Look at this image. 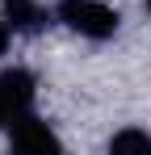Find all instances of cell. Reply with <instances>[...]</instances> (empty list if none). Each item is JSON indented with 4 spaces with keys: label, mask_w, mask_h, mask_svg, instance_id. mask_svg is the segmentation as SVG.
I'll list each match as a JSON object with an SVG mask.
<instances>
[{
    "label": "cell",
    "mask_w": 151,
    "mask_h": 155,
    "mask_svg": "<svg viewBox=\"0 0 151 155\" xmlns=\"http://www.w3.org/2000/svg\"><path fill=\"white\" fill-rule=\"evenodd\" d=\"M55 21L84 42H109L122 29L118 8L105 0H55Z\"/></svg>",
    "instance_id": "cell-1"
},
{
    "label": "cell",
    "mask_w": 151,
    "mask_h": 155,
    "mask_svg": "<svg viewBox=\"0 0 151 155\" xmlns=\"http://www.w3.org/2000/svg\"><path fill=\"white\" fill-rule=\"evenodd\" d=\"M8 147L13 151H25V155H46V151H63V138L55 134L50 122H42L34 109L13 117L8 122Z\"/></svg>",
    "instance_id": "cell-2"
},
{
    "label": "cell",
    "mask_w": 151,
    "mask_h": 155,
    "mask_svg": "<svg viewBox=\"0 0 151 155\" xmlns=\"http://www.w3.org/2000/svg\"><path fill=\"white\" fill-rule=\"evenodd\" d=\"M0 13L13 34H38L55 21V8H46L42 0H0Z\"/></svg>",
    "instance_id": "cell-3"
},
{
    "label": "cell",
    "mask_w": 151,
    "mask_h": 155,
    "mask_svg": "<svg viewBox=\"0 0 151 155\" xmlns=\"http://www.w3.org/2000/svg\"><path fill=\"white\" fill-rule=\"evenodd\" d=\"M109 151H151V134L147 130H122V134H113L109 138Z\"/></svg>",
    "instance_id": "cell-4"
},
{
    "label": "cell",
    "mask_w": 151,
    "mask_h": 155,
    "mask_svg": "<svg viewBox=\"0 0 151 155\" xmlns=\"http://www.w3.org/2000/svg\"><path fill=\"white\" fill-rule=\"evenodd\" d=\"M17 113H13V105H8V92H4V84H0V130H8V122H13Z\"/></svg>",
    "instance_id": "cell-5"
},
{
    "label": "cell",
    "mask_w": 151,
    "mask_h": 155,
    "mask_svg": "<svg viewBox=\"0 0 151 155\" xmlns=\"http://www.w3.org/2000/svg\"><path fill=\"white\" fill-rule=\"evenodd\" d=\"M8 38H13V29H8V21H4V13H0V54L8 51Z\"/></svg>",
    "instance_id": "cell-6"
},
{
    "label": "cell",
    "mask_w": 151,
    "mask_h": 155,
    "mask_svg": "<svg viewBox=\"0 0 151 155\" xmlns=\"http://www.w3.org/2000/svg\"><path fill=\"white\" fill-rule=\"evenodd\" d=\"M143 8H147V17H151V0H143Z\"/></svg>",
    "instance_id": "cell-7"
}]
</instances>
